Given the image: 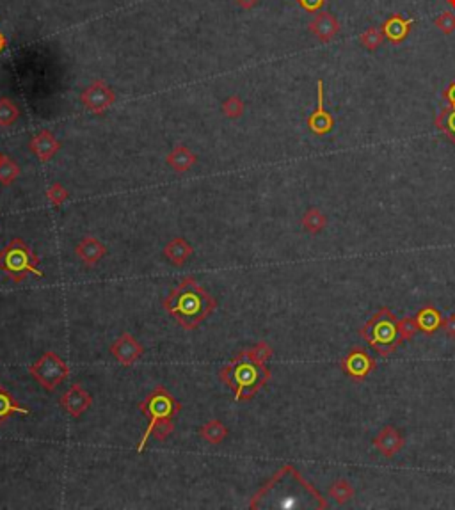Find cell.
<instances>
[{
	"mask_svg": "<svg viewBox=\"0 0 455 510\" xmlns=\"http://www.w3.org/2000/svg\"><path fill=\"white\" fill-rule=\"evenodd\" d=\"M200 437L210 444H219L228 437V427L223 421L210 420L200 428Z\"/></svg>",
	"mask_w": 455,
	"mask_h": 510,
	"instance_id": "18",
	"label": "cell"
},
{
	"mask_svg": "<svg viewBox=\"0 0 455 510\" xmlns=\"http://www.w3.org/2000/svg\"><path fill=\"white\" fill-rule=\"evenodd\" d=\"M359 41H361V45L366 48V50H370V52L377 50V48L382 45V41H385L382 29H379V27L366 29V31L361 34V38H359Z\"/></svg>",
	"mask_w": 455,
	"mask_h": 510,
	"instance_id": "23",
	"label": "cell"
},
{
	"mask_svg": "<svg viewBox=\"0 0 455 510\" xmlns=\"http://www.w3.org/2000/svg\"><path fill=\"white\" fill-rule=\"evenodd\" d=\"M221 109H223L224 116L235 119V117L242 116L244 109H246V107H244V101L240 100L239 96H230L226 101H224Z\"/></svg>",
	"mask_w": 455,
	"mask_h": 510,
	"instance_id": "25",
	"label": "cell"
},
{
	"mask_svg": "<svg viewBox=\"0 0 455 510\" xmlns=\"http://www.w3.org/2000/svg\"><path fill=\"white\" fill-rule=\"evenodd\" d=\"M59 404L64 409V413L70 414L71 418H79L89 409L91 404H93V397H91L80 384H73L70 390L61 397Z\"/></svg>",
	"mask_w": 455,
	"mask_h": 510,
	"instance_id": "9",
	"label": "cell"
},
{
	"mask_svg": "<svg viewBox=\"0 0 455 510\" xmlns=\"http://www.w3.org/2000/svg\"><path fill=\"white\" fill-rule=\"evenodd\" d=\"M110 354L114 356V359L119 365L125 366V368H130V366H134L142 358L144 349H142V345L134 336L125 333L118 340H114L112 345H110Z\"/></svg>",
	"mask_w": 455,
	"mask_h": 510,
	"instance_id": "8",
	"label": "cell"
},
{
	"mask_svg": "<svg viewBox=\"0 0 455 510\" xmlns=\"http://www.w3.org/2000/svg\"><path fill=\"white\" fill-rule=\"evenodd\" d=\"M447 2H448V4H450V6H452V8H454V9H455V0H447Z\"/></svg>",
	"mask_w": 455,
	"mask_h": 510,
	"instance_id": "35",
	"label": "cell"
},
{
	"mask_svg": "<svg viewBox=\"0 0 455 510\" xmlns=\"http://www.w3.org/2000/svg\"><path fill=\"white\" fill-rule=\"evenodd\" d=\"M304 228L308 231H318L322 226H324V215L318 210H310L306 215H304V221H302Z\"/></svg>",
	"mask_w": 455,
	"mask_h": 510,
	"instance_id": "28",
	"label": "cell"
},
{
	"mask_svg": "<svg viewBox=\"0 0 455 510\" xmlns=\"http://www.w3.org/2000/svg\"><path fill=\"white\" fill-rule=\"evenodd\" d=\"M13 414H22V416H29L31 414V409L29 407H22V405L16 404V400L13 398V395L9 393L6 388L0 386V425L8 421Z\"/></svg>",
	"mask_w": 455,
	"mask_h": 510,
	"instance_id": "17",
	"label": "cell"
},
{
	"mask_svg": "<svg viewBox=\"0 0 455 510\" xmlns=\"http://www.w3.org/2000/svg\"><path fill=\"white\" fill-rule=\"evenodd\" d=\"M80 100H82L84 107H86L89 112L96 114V116H102V114H105L107 110L114 105L116 94L112 93V89H110L105 82L96 80V82H93L91 86H87L86 89H84Z\"/></svg>",
	"mask_w": 455,
	"mask_h": 510,
	"instance_id": "7",
	"label": "cell"
},
{
	"mask_svg": "<svg viewBox=\"0 0 455 510\" xmlns=\"http://www.w3.org/2000/svg\"><path fill=\"white\" fill-rule=\"evenodd\" d=\"M317 96H318V103H317V110L310 116L308 119V126H310L311 132L315 136H326L333 130L334 126V119L326 109H324V82L318 80L317 82Z\"/></svg>",
	"mask_w": 455,
	"mask_h": 510,
	"instance_id": "10",
	"label": "cell"
},
{
	"mask_svg": "<svg viewBox=\"0 0 455 510\" xmlns=\"http://www.w3.org/2000/svg\"><path fill=\"white\" fill-rule=\"evenodd\" d=\"M29 148H31V152L38 156L40 162H48L50 159H54L55 153L59 152L61 143L55 139V136L50 132V130H41L38 136L32 137Z\"/></svg>",
	"mask_w": 455,
	"mask_h": 510,
	"instance_id": "12",
	"label": "cell"
},
{
	"mask_svg": "<svg viewBox=\"0 0 455 510\" xmlns=\"http://www.w3.org/2000/svg\"><path fill=\"white\" fill-rule=\"evenodd\" d=\"M276 498L278 509H295V507H324L320 496L299 476L294 467H283L265 489L255 496L256 500Z\"/></svg>",
	"mask_w": 455,
	"mask_h": 510,
	"instance_id": "4",
	"label": "cell"
},
{
	"mask_svg": "<svg viewBox=\"0 0 455 510\" xmlns=\"http://www.w3.org/2000/svg\"><path fill=\"white\" fill-rule=\"evenodd\" d=\"M310 31L317 36L320 41H331L334 36L340 31V25H338V20L334 18L331 13H317V16L313 18V22L310 24Z\"/></svg>",
	"mask_w": 455,
	"mask_h": 510,
	"instance_id": "14",
	"label": "cell"
},
{
	"mask_svg": "<svg viewBox=\"0 0 455 510\" xmlns=\"http://www.w3.org/2000/svg\"><path fill=\"white\" fill-rule=\"evenodd\" d=\"M299 4H301V8L304 9V11L318 13L322 8H324L326 0H299Z\"/></svg>",
	"mask_w": 455,
	"mask_h": 510,
	"instance_id": "31",
	"label": "cell"
},
{
	"mask_svg": "<svg viewBox=\"0 0 455 510\" xmlns=\"http://www.w3.org/2000/svg\"><path fill=\"white\" fill-rule=\"evenodd\" d=\"M47 199L54 205V207H61L68 199V191L61 185V183H54L47 189Z\"/></svg>",
	"mask_w": 455,
	"mask_h": 510,
	"instance_id": "26",
	"label": "cell"
},
{
	"mask_svg": "<svg viewBox=\"0 0 455 510\" xmlns=\"http://www.w3.org/2000/svg\"><path fill=\"white\" fill-rule=\"evenodd\" d=\"M196 160H197V156L194 155V153L191 152L187 146H177L173 152L169 153L167 159H165V162H167L169 168L174 169L177 173H185L193 168L194 164H196Z\"/></svg>",
	"mask_w": 455,
	"mask_h": 510,
	"instance_id": "16",
	"label": "cell"
},
{
	"mask_svg": "<svg viewBox=\"0 0 455 510\" xmlns=\"http://www.w3.org/2000/svg\"><path fill=\"white\" fill-rule=\"evenodd\" d=\"M237 4L244 9H251L258 4V0H237Z\"/></svg>",
	"mask_w": 455,
	"mask_h": 510,
	"instance_id": "33",
	"label": "cell"
},
{
	"mask_svg": "<svg viewBox=\"0 0 455 510\" xmlns=\"http://www.w3.org/2000/svg\"><path fill=\"white\" fill-rule=\"evenodd\" d=\"M162 306L185 331H194L216 312L217 300L197 283L196 277H185L173 286L162 300Z\"/></svg>",
	"mask_w": 455,
	"mask_h": 510,
	"instance_id": "1",
	"label": "cell"
},
{
	"mask_svg": "<svg viewBox=\"0 0 455 510\" xmlns=\"http://www.w3.org/2000/svg\"><path fill=\"white\" fill-rule=\"evenodd\" d=\"M269 370L263 363L251 358L249 351L237 354L219 372V377L235 393V400H249L269 381Z\"/></svg>",
	"mask_w": 455,
	"mask_h": 510,
	"instance_id": "3",
	"label": "cell"
},
{
	"mask_svg": "<svg viewBox=\"0 0 455 510\" xmlns=\"http://www.w3.org/2000/svg\"><path fill=\"white\" fill-rule=\"evenodd\" d=\"M29 374L38 384L43 386V390L55 391L57 386L63 384L70 377V366L55 354V352H45L34 365L29 366Z\"/></svg>",
	"mask_w": 455,
	"mask_h": 510,
	"instance_id": "6",
	"label": "cell"
},
{
	"mask_svg": "<svg viewBox=\"0 0 455 510\" xmlns=\"http://www.w3.org/2000/svg\"><path fill=\"white\" fill-rule=\"evenodd\" d=\"M395 331L396 329L395 326H393L391 320L379 316L372 326V340H373L372 343L379 345V343L393 342V338H395Z\"/></svg>",
	"mask_w": 455,
	"mask_h": 510,
	"instance_id": "19",
	"label": "cell"
},
{
	"mask_svg": "<svg viewBox=\"0 0 455 510\" xmlns=\"http://www.w3.org/2000/svg\"><path fill=\"white\" fill-rule=\"evenodd\" d=\"M139 411L148 418V428L142 434L137 444V452L141 453L148 443L149 436L157 441H165L174 430V416L181 411V404L165 390L164 386H157L144 400L139 404Z\"/></svg>",
	"mask_w": 455,
	"mask_h": 510,
	"instance_id": "2",
	"label": "cell"
},
{
	"mask_svg": "<svg viewBox=\"0 0 455 510\" xmlns=\"http://www.w3.org/2000/svg\"><path fill=\"white\" fill-rule=\"evenodd\" d=\"M416 24L415 18L404 20L401 15H391L385 24H382V34L385 38H388L393 45L402 43L405 38L409 36V31H411L412 25Z\"/></svg>",
	"mask_w": 455,
	"mask_h": 510,
	"instance_id": "13",
	"label": "cell"
},
{
	"mask_svg": "<svg viewBox=\"0 0 455 510\" xmlns=\"http://www.w3.org/2000/svg\"><path fill=\"white\" fill-rule=\"evenodd\" d=\"M18 116H20L18 107L9 98H0V126L15 125Z\"/></svg>",
	"mask_w": 455,
	"mask_h": 510,
	"instance_id": "22",
	"label": "cell"
},
{
	"mask_svg": "<svg viewBox=\"0 0 455 510\" xmlns=\"http://www.w3.org/2000/svg\"><path fill=\"white\" fill-rule=\"evenodd\" d=\"M347 370L350 372L352 375H365L368 372L370 365H368V359H366L365 354H352L345 363Z\"/></svg>",
	"mask_w": 455,
	"mask_h": 510,
	"instance_id": "24",
	"label": "cell"
},
{
	"mask_svg": "<svg viewBox=\"0 0 455 510\" xmlns=\"http://www.w3.org/2000/svg\"><path fill=\"white\" fill-rule=\"evenodd\" d=\"M435 27L440 29L443 34H452L455 31V15L454 13L447 11L443 15H440L435 18Z\"/></svg>",
	"mask_w": 455,
	"mask_h": 510,
	"instance_id": "27",
	"label": "cell"
},
{
	"mask_svg": "<svg viewBox=\"0 0 455 510\" xmlns=\"http://www.w3.org/2000/svg\"><path fill=\"white\" fill-rule=\"evenodd\" d=\"M6 45H8V41H6V36L2 34V32H0V54H2V52H4Z\"/></svg>",
	"mask_w": 455,
	"mask_h": 510,
	"instance_id": "34",
	"label": "cell"
},
{
	"mask_svg": "<svg viewBox=\"0 0 455 510\" xmlns=\"http://www.w3.org/2000/svg\"><path fill=\"white\" fill-rule=\"evenodd\" d=\"M40 256L22 238H13L4 249H0V270L8 274L15 283H22L27 276L43 277V270L38 269Z\"/></svg>",
	"mask_w": 455,
	"mask_h": 510,
	"instance_id": "5",
	"label": "cell"
},
{
	"mask_svg": "<svg viewBox=\"0 0 455 510\" xmlns=\"http://www.w3.org/2000/svg\"><path fill=\"white\" fill-rule=\"evenodd\" d=\"M18 175H20V168L16 166L15 160L6 155H0V183L8 187L18 178Z\"/></svg>",
	"mask_w": 455,
	"mask_h": 510,
	"instance_id": "21",
	"label": "cell"
},
{
	"mask_svg": "<svg viewBox=\"0 0 455 510\" xmlns=\"http://www.w3.org/2000/svg\"><path fill=\"white\" fill-rule=\"evenodd\" d=\"M418 322H420V326L424 329L432 331V329H435V326H438V313L432 312V309H428V312H422Z\"/></svg>",
	"mask_w": 455,
	"mask_h": 510,
	"instance_id": "30",
	"label": "cell"
},
{
	"mask_svg": "<svg viewBox=\"0 0 455 510\" xmlns=\"http://www.w3.org/2000/svg\"><path fill=\"white\" fill-rule=\"evenodd\" d=\"M443 98L445 100H448V103H450L452 107H455V82H452L450 86L447 87V91L443 93Z\"/></svg>",
	"mask_w": 455,
	"mask_h": 510,
	"instance_id": "32",
	"label": "cell"
},
{
	"mask_svg": "<svg viewBox=\"0 0 455 510\" xmlns=\"http://www.w3.org/2000/svg\"><path fill=\"white\" fill-rule=\"evenodd\" d=\"M249 354H251V358L256 359V361H258V363H265L269 358H271L272 351H271V349H269L267 343L260 342L258 345L253 347L251 351H249Z\"/></svg>",
	"mask_w": 455,
	"mask_h": 510,
	"instance_id": "29",
	"label": "cell"
},
{
	"mask_svg": "<svg viewBox=\"0 0 455 510\" xmlns=\"http://www.w3.org/2000/svg\"><path fill=\"white\" fill-rule=\"evenodd\" d=\"M75 254L86 267H94L107 254V247L100 238L84 237L75 247Z\"/></svg>",
	"mask_w": 455,
	"mask_h": 510,
	"instance_id": "11",
	"label": "cell"
},
{
	"mask_svg": "<svg viewBox=\"0 0 455 510\" xmlns=\"http://www.w3.org/2000/svg\"><path fill=\"white\" fill-rule=\"evenodd\" d=\"M193 254H194L193 246L181 237L173 238V240L167 242V246L164 247V256L167 258L171 263L177 265V267H181V265L187 263L188 258L193 256Z\"/></svg>",
	"mask_w": 455,
	"mask_h": 510,
	"instance_id": "15",
	"label": "cell"
},
{
	"mask_svg": "<svg viewBox=\"0 0 455 510\" xmlns=\"http://www.w3.org/2000/svg\"><path fill=\"white\" fill-rule=\"evenodd\" d=\"M435 126L455 143V107H447L435 117Z\"/></svg>",
	"mask_w": 455,
	"mask_h": 510,
	"instance_id": "20",
	"label": "cell"
}]
</instances>
